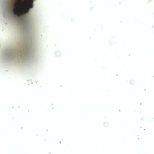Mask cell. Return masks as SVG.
I'll return each mask as SVG.
<instances>
[{
	"mask_svg": "<svg viewBox=\"0 0 154 154\" xmlns=\"http://www.w3.org/2000/svg\"><path fill=\"white\" fill-rule=\"evenodd\" d=\"M33 6V0H16L14 3L13 11L15 15L21 16L28 13Z\"/></svg>",
	"mask_w": 154,
	"mask_h": 154,
	"instance_id": "obj_1",
	"label": "cell"
}]
</instances>
